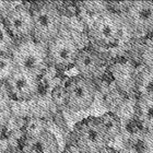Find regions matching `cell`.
I'll return each mask as SVG.
<instances>
[{"mask_svg": "<svg viewBox=\"0 0 153 153\" xmlns=\"http://www.w3.org/2000/svg\"><path fill=\"white\" fill-rule=\"evenodd\" d=\"M72 143L86 153H97L108 147L107 137L99 117H91L79 123L72 132Z\"/></svg>", "mask_w": 153, "mask_h": 153, "instance_id": "obj_2", "label": "cell"}, {"mask_svg": "<svg viewBox=\"0 0 153 153\" xmlns=\"http://www.w3.org/2000/svg\"><path fill=\"white\" fill-rule=\"evenodd\" d=\"M47 61L59 69L74 67L76 58L79 54V48L76 42L67 36L58 35L46 45Z\"/></svg>", "mask_w": 153, "mask_h": 153, "instance_id": "obj_7", "label": "cell"}, {"mask_svg": "<svg viewBox=\"0 0 153 153\" xmlns=\"http://www.w3.org/2000/svg\"><path fill=\"white\" fill-rule=\"evenodd\" d=\"M124 33V20L117 13L104 11L95 19L90 29V38L101 47H114Z\"/></svg>", "mask_w": 153, "mask_h": 153, "instance_id": "obj_3", "label": "cell"}, {"mask_svg": "<svg viewBox=\"0 0 153 153\" xmlns=\"http://www.w3.org/2000/svg\"><path fill=\"white\" fill-rule=\"evenodd\" d=\"M16 44V42L8 33L2 21H0V54H11Z\"/></svg>", "mask_w": 153, "mask_h": 153, "instance_id": "obj_16", "label": "cell"}, {"mask_svg": "<svg viewBox=\"0 0 153 153\" xmlns=\"http://www.w3.org/2000/svg\"><path fill=\"white\" fill-rule=\"evenodd\" d=\"M0 21H2V16H1V14H0Z\"/></svg>", "mask_w": 153, "mask_h": 153, "instance_id": "obj_22", "label": "cell"}, {"mask_svg": "<svg viewBox=\"0 0 153 153\" xmlns=\"http://www.w3.org/2000/svg\"><path fill=\"white\" fill-rule=\"evenodd\" d=\"M16 66L11 54H0V81L6 82L16 71Z\"/></svg>", "mask_w": 153, "mask_h": 153, "instance_id": "obj_14", "label": "cell"}, {"mask_svg": "<svg viewBox=\"0 0 153 153\" xmlns=\"http://www.w3.org/2000/svg\"><path fill=\"white\" fill-rule=\"evenodd\" d=\"M97 153H118V152L117 151H115L114 149H112V148L106 147V148H104V149H102V150Z\"/></svg>", "mask_w": 153, "mask_h": 153, "instance_id": "obj_21", "label": "cell"}, {"mask_svg": "<svg viewBox=\"0 0 153 153\" xmlns=\"http://www.w3.org/2000/svg\"><path fill=\"white\" fill-rule=\"evenodd\" d=\"M118 153H139L136 149H134V148H124V149H121V150L117 151Z\"/></svg>", "mask_w": 153, "mask_h": 153, "instance_id": "obj_20", "label": "cell"}, {"mask_svg": "<svg viewBox=\"0 0 153 153\" xmlns=\"http://www.w3.org/2000/svg\"><path fill=\"white\" fill-rule=\"evenodd\" d=\"M65 153H86V152H84V151L81 150L80 148H78L76 146H74V144L72 143V144H70L67 149H66Z\"/></svg>", "mask_w": 153, "mask_h": 153, "instance_id": "obj_19", "label": "cell"}, {"mask_svg": "<svg viewBox=\"0 0 153 153\" xmlns=\"http://www.w3.org/2000/svg\"><path fill=\"white\" fill-rule=\"evenodd\" d=\"M2 23L8 33L16 43L32 38V11L24 6H18L7 12L2 18Z\"/></svg>", "mask_w": 153, "mask_h": 153, "instance_id": "obj_6", "label": "cell"}, {"mask_svg": "<svg viewBox=\"0 0 153 153\" xmlns=\"http://www.w3.org/2000/svg\"><path fill=\"white\" fill-rule=\"evenodd\" d=\"M18 69L27 71L39 76L48 66L46 45L33 38H27L16 43L11 51Z\"/></svg>", "mask_w": 153, "mask_h": 153, "instance_id": "obj_1", "label": "cell"}, {"mask_svg": "<svg viewBox=\"0 0 153 153\" xmlns=\"http://www.w3.org/2000/svg\"><path fill=\"white\" fill-rule=\"evenodd\" d=\"M33 36L38 43L47 45L59 35L61 26L60 12L54 4L43 3L32 10Z\"/></svg>", "mask_w": 153, "mask_h": 153, "instance_id": "obj_4", "label": "cell"}, {"mask_svg": "<svg viewBox=\"0 0 153 153\" xmlns=\"http://www.w3.org/2000/svg\"><path fill=\"white\" fill-rule=\"evenodd\" d=\"M136 116L146 129L153 131V92L142 93L136 103Z\"/></svg>", "mask_w": 153, "mask_h": 153, "instance_id": "obj_12", "label": "cell"}, {"mask_svg": "<svg viewBox=\"0 0 153 153\" xmlns=\"http://www.w3.org/2000/svg\"><path fill=\"white\" fill-rule=\"evenodd\" d=\"M45 125L39 118H31L27 124H26V132H27V137H33L35 134H38L42 131L46 130L44 129Z\"/></svg>", "mask_w": 153, "mask_h": 153, "instance_id": "obj_17", "label": "cell"}, {"mask_svg": "<svg viewBox=\"0 0 153 153\" xmlns=\"http://www.w3.org/2000/svg\"><path fill=\"white\" fill-rule=\"evenodd\" d=\"M23 153H59L58 141L51 131L44 130L33 137H27Z\"/></svg>", "mask_w": 153, "mask_h": 153, "instance_id": "obj_11", "label": "cell"}, {"mask_svg": "<svg viewBox=\"0 0 153 153\" xmlns=\"http://www.w3.org/2000/svg\"><path fill=\"white\" fill-rule=\"evenodd\" d=\"M99 119L107 134V137L109 138V140L116 138L120 134L121 123L117 115L113 114V113H106V114L102 115L101 117H99Z\"/></svg>", "mask_w": 153, "mask_h": 153, "instance_id": "obj_13", "label": "cell"}, {"mask_svg": "<svg viewBox=\"0 0 153 153\" xmlns=\"http://www.w3.org/2000/svg\"><path fill=\"white\" fill-rule=\"evenodd\" d=\"M126 21L134 32L147 34L153 31V1H134L128 4Z\"/></svg>", "mask_w": 153, "mask_h": 153, "instance_id": "obj_9", "label": "cell"}, {"mask_svg": "<svg viewBox=\"0 0 153 153\" xmlns=\"http://www.w3.org/2000/svg\"><path fill=\"white\" fill-rule=\"evenodd\" d=\"M66 106L72 112L88 109L94 102L96 94L95 84L91 79L76 76L68 80L65 85Z\"/></svg>", "mask_w": 153, "mask_h": 153, "instance_id": "obj_5", "label": "cell"}, {"mask_svg": "<svg viewBox=\"0 0 153 153\" xmlns=\"http://www.w3.org/2000/svg\"><path fill=\"white\" fill-rule=\"evenodd\" d=\"M74 67L79 71L80 76L91 79L93 76H99L103 69V59L97 53L91 49L79 51Z\"/></svg>", "mask_w": 153, "mask_h": 153, "instance_id": "obj_10", "label": "cell"}, {"mask_svg": "<svg viewBox=\"0 0 153 153\" xmlns=\"http://www.w3.org/2000/svg\"><path fill=\"white\" fill-rule=\"evenodd\" d=\"M140 58L146 67L153 69V35L144 39L140 49Z\"/></svg>", "mask_w": 153, "mask_h": 153, "instance_id": "obj_15", "label": "cell"}, {"mask_svg": "<svg viewBox=\"0 0 153 153\" xmlns=\"http://www.w3.org/2000/svg\"><path fill=\"white\" fill-rule=\"evenodd\" d=\"M1 83H2V82H1V81H0V85H1Z\"/></svg>", "mask_w": 153, "mask_h": 153, "instance_id": "obj_23", "label": "cell"}, {"mask_svg": "<svg viewBox=\"0 0 153 153\" xmlns=\"http://www.w3.org/2000/svg\"><path fill=\"white\" fill-rule=\"evenodd\" d=\"M53 100L54 102L59 106H66V94H65V88L57 86L53 91Z\"/></svg>", "mask_w": 153, "mask_h": 153, "instance_id": "obj_18", "label": "cell"}, {"mask_svg": "<svg viewBox=\"0 0 153 153\" xmlns=\"http://www.w3.org/2000/svg\"><path fill=\"white\" fill-rule=\"evenodd\" d=\"M10 96L18 102H25L34 99L38 93V76L16 68L6 81Z\"/></svg>", "mask_w": 153, "mask_h": 153, "instance_id": "obj_8", "label": "cell"}]
</instances>
